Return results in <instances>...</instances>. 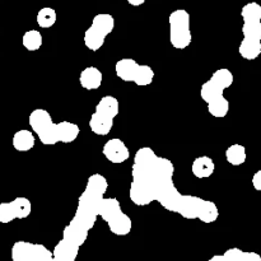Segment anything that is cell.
Listing matches in <instances>:
<instances>
[{"instance_id": "9", "label": "cell", "mask_w": 261, "mask_h": 261, "mask_svg": "<svg viewBox=\"0 0 261 261\" xmlns=\"http://www.w3.org/2000/svg\"><path fill=\"white\" fill-rule=\"evenodd\" d=\"M32 213V203L28 198L18 196L9 203H0V223L8 224L14 219H25Z\"/></svg>"}, {"instance_id": "19", "label": "cell", "mask_w": 261, "mask_h": 261, "mask_svg": "<svg viewBox=\"0 0 261 261\" xmlns=\"http://www.w3.org/2000/svg\"><path fill=\"white\" fill-rule=\"evenodd\" d=\"M56 19H58L56 10L50 7L41 8L36 17V22L41 28H51L56 23Z\"/></svg>"}, {"instance_id": "29", "label": "cell", "mask_w": 261, "mask_h": 261, "mask_svg": "<svg viewBox=\"0 0 261 261\" xmlns=\"http://www.w3.org/2000/svg\"><path fill=\"white\" fill-rule=\"evenodd\" d=\"M51 261H65V260H61V259H56V257L53 256V259H51Z\"/></svg>"}, {"instance_id": "8", "label": "cell", "mask_w": 261, "mask_h": 261, "mask_svg": "<svg viewBox=\"0 0 261 261\" xmlns=\"http://www.w3.org/2000/svg\"><path fill=\"white\" fill-rule=\"evenodd\" d=\"M170 43L177 50H185L193 42L190 14L186 9H176L168 17Z\"/></svg>"}, {"instance_id": "7", "label": "cell", "mask_w": 261, "mask_h": 261, "mask_svg": "<svg viewBox=\"0 0 261 261\" xmlns=\"http://www.w3.org/2000/svg\"><path fill=\"white\" fill-rule=\"evenodd\" d=\"M115 30V18L110 13H99L92 19L91 25L84 32V45L88 50L98 51L105 45V41L109 35Z\"/></svg>"}, {"instance_id": "15", "label": "cell", "mask_w": 261, "mask_h": 261, "mask_svg": "<svg viewBox=\"0 0 261 261\" xmlns=\"http://www.w3.org/2000/svg\"><path fill=\"white\" fill-rule=\"evenodd\" d=\"M88 232L82 231V229L76 228V227L71 226L70 223L65 226L63 229V240L64 241L69 242V244L74 245V246L81 249L84 244H86L87 239H88Z\"/></svg>"}, {"instance_id": "17", "label": "cell", "mask_w": 261, "mask_h": 261, "mask_svg": "<svg viewBox=\"0 0 261 261\" xmlns=\"http://www.w3.org/2000/svg\"><path fill=\"white\" fill-rule=\"evenodd\" d=\"M226 160L232 166H241L246 162V148L242 144H232L226 150Z\"/></svg>"}, {"instance_id": "20", "label": "cell", "mask_w": 261, "mask_h": 261, "mask_svg": "<svg viewBox=\"0 0 261 261\" xmlns=\"http://www.w3.org/2000/svg\"><path fill=\"white\" fill-rule=\"evenodd\" d=\"M242 35L244 40L261 41V20H244Z\"/></svg>"}, {"instance_id": "10", "label": "cell", "mask_w": 261, "mask_h": 261, "mask_svg": "<svg viewBox=\"0 0 261 261\" xmlns=\"http://www.w3.org/2000/svg\"><path fill=\"white\" fill-rule=\"evenodd\" d=\"M102 154L110 163L121 165L130 158V150L124 143V140L119 139V138H112L103 144Z\"/></svg>"}, {"instance_id": "14", "label": "cell", "mask_w": 261, "mask_h": 261, "mask_svg": "<svg viewBox=\"0 0 261 261\" xmlns=\"http://www.w3.org/2000/svg\"><path fill=\"white\" fill-rule=\"evenodd\" d=\"M79 254V247L64 241L63 239L55 245L53 250V256L56 259H61L65 261H75Z\"/></svg>"}, {"instance_id": "2", "label": "cell", "mask_w": 261, "mask_h": 261, "mask_svg": "<svg viewBox=\"0 0 261 261\" xmlns=\"http://www.w3.org/2000/svg\"><path fill=\"white\" fill-rule=\"evenodd\" d=\"M109 181L101 173L88 177L83 193L78 198L75 213L69 223L82 231L88 232L101 217L106 222L110 232L115 236H127L133 229V221L121 208L116 198H106Z\"/></svg>"}, {"instance_id": "26", "label": "cell", "mask_w": 261, "mask_h": 261, "mask_svg": "<svg viewBox=\"0 0 261 261\" xmlns=\"http://www.w3.org/2000/svg\"><path fill=\"white\" fill-rule=\"evenodd\" d=\"M244 261H261V256L257 252H245Z\"/></svg>"}, {"instance_id": "4", "label": "cell", "mask_w": 261, "mask_h": 261, "mask_svg": "<svg viewBox=\"0 0 261 261\" xmlns=\"http://www.w3.org/2000/svg\"><path fill=\"white\" fill-rule=\"evenodd\" d=\"M234 76L229 69H217L211 78L201 84L200 97L208 106V112L213 117L223 119L229 112V102L224 97V91L233 84Z\"/></svg>"}, {"instance_id": "25", "label": "cell", "mask_w": 261, "mask_h": 261, "mask_svg": "<svg viewBox=\"0 0 261 261\" xmlns=\"http://www.w3.org/2000/svg\"><path fill=\"white\" fill-rule=\"evenodd\" d=\"M252 186H254L255 190L261 193V170L256 171L252 176Z\"/></svg>"}, {"instance_id": "23", "label": "cell", "mask_w": 261, "mask_h": 261, "mask_svg": "<svg viewBox=\"0 0 261 261\" xmlns=\"http://www.w3.org/2000/svg\"><path fill=\"white\" fill-rule=\"evenodd\" d=\"M242 20H261V5L256 2L247 3L241 10Z\"/></svg>"}, {"instance_id": "12", "label": "cell", "mask_w": 261, "mask_h": 261, "mask_svg": "<svg viewBox=\"0 0 261 261\" xmlns=\"http://www.w3.org/2000/svg\"><path fill=\"white\" fill-rule=\"evenodd\" d=\"M216 171V163L213 158L208 155H200L193 161L191 165V172L196 178H209Z\"/></svg>"}, {"instance_id": "13", "label": "cell", "mask_w": 261, "mask_h": 261, "mask_svg": "<svg viewBox=\"0 0 261 261\" xmlns=\"http://www.w3.org/2000/svg\"><path fill=\"white\" fill-rule=\"evenodd\" d=\"M12 144L13 148H14L17 152H30L31 149L35 148L36 138L31 130H18V132L14 133V135H13Z\"/></svg>"}, {"instance_id": "6", "label": "cell", "mask_w": 261, "mask_h": 261, "mask_svg": "<svg viewBox=\"0 0 261 261\" xmlns=\"http://www.w3.org/2000/svg\"><path fill=\"white\" fill-rule=\"evenodd\" d=\"M115 73L122 82L134 83L139 87H147L153 83L155 73L152 66L139 64L135 59H120L115 64Z\"/></svg>"}, {"instance_id": "27", "label": "cell", "mask_w": 261, "mask_h": 261, "mask_svg": "<svg viewBox=\"0 0 261 261\" xmlns=\"http://www.w3.org/2000/svg\"><path fill=\"white\" fill-rule=\"evenodd\" d=\"M127 3H129L132 7H140V5L144 4L145 0H127Z\"/></svg>"}, {"instance_id": "21", "label": "cell", "mask_w": 261, "mask_h": 261, "mask_svg": "<svg viewBox=\"0 0 261 261\" xmlns=\"http://www.w3.org/2000/svg\"><path fill=\"white\" fill-rule=\"evenodd\" d=\"M32 242L27 241H17L12 246L10 256L13 261H28L30 259V250Z\"/></svg>"}, {"instance_id": "5", "label": "cell", "mask_w": 261, "mask_h": 261, "mask_svg": "<svg viewBox=\"0 0 261 261\" xmlns=\"http://www.w3.org/2000/svg\"><path fill=\"white\" fill-rule=\"evenodd\" d=\"M120 112L119 99L111 94L102 97L89 117V129L98 137H106L114 127L115 117Z\"/></svg>"}, {"instance_id": "1", "label": "cell", "mask_w": 261, "mask_h": 261, "mask_svg": "<svg viewBox=\"0 0 261 261\" xmlns=\"http://www.w3.org/2000/svg\"><path fill=\"white\" fill-rule=\"evenodd\" d=\"M173 176L172 161L158 155L150 147L139 148L133 158L130 200L137 206H147L157 201L167 212L189 221L198 219L205 224L214 223L219 217L217 204L200 196L181 194Z\"/></svg>"}, {"instance_id": "22", "label": "cell", "mask_w": 261, "mask_h": 261, "mask_svg": "<svg viewBox=\"0 0 261 261\" xmlns=\"http://www.w3.org/2000/svg\"><path fill=\"white\" fill-rule=\"evenodd\" d=\"M53 251L42 244H32L30 250V259L28 261H51Z\"/></svg>"}, {"instance_id": "24", "label": "cell", "mask_w": 261, "mask_h": 261, "mask_svg": "<svg viewBox=\"0 0 261 261\" xmlns=\"http://www.w3.org/2000/svg\"><path fill=\"white\" fill-rule=\"evenodd\" d=\"M223 257L226 261H244L245 251H242L239 247H232L224 252Z\"/></svg>"}, {"instance_id": "11", "label": "cell", "mask_w": 261, "mask_h": 261, "mask_svg": "<svg viewBox=\"0 0 261 261\" xmlns=\"http://www.w3.org/2000/svg\"><path fill=\"white\" fill-rule=\"evenodd\" d=\"M103 74L97 66H87L79 74V84L86 91H94L102 86Z\"/></svg>"}, {"instance_id": "16", "label": "cell", "mask_w": 261, "mask_h": 261, "mask_svg": "<svg viewBox=\"0 0 261 261\" xmlns=\"http://www.w3.org/2000/svg\"><path fill=\"white\" fill-rule=\"evenodd\" d=\"M239 54L247 61L256 60L261 55V41H249L242 38L239 46Z\"/></svg>"}, {"instance_id": "3", "label": "cell", "mask_w": 261, "mask_h": 261, "mask_svg": "<svg viewBox=\"0 0 261 261\" xmlns=\"http://www.w3.org/2000/svg\"><path fill=\"white\" fill-rule=\"evenodd\" d=\"M28 124L43 145H55L58 143L69 144L75 142L81 134L79 125L66 120L54 122L50 112L45 109L33 110L28 116Z\"/></svg>"}, {"instance_id": "18", "label": "cell", "mask_w": 261, "mask_h": 261, "mask_svg": "<svg viewBox=\"0 0 261 261\" xmlns=\"http://www.w3.org/2000/svg\"><path fill=\"white\" fill-rule=\"evenodd\" d=\"M43 43V37L42 33L40 32L38 30H30L27 32H24L22 37V45L23 47L25 48L27 51H37L42 47Z\"/></svg>"}, {"instance_id": "28", "label": "cell", "mask_w": 261, "mask_h": 261, "mask_svg": "<svg viewBox=\"0 0 261 261\" xmlns=\"http://www.w3.org/2000/svg\"><path fill=\"white\" fill-rule=\"evenodd\" d=\"M208 261H226V260H224L223 255H214V256H212Z\"/></svg>"}]
</instances>
